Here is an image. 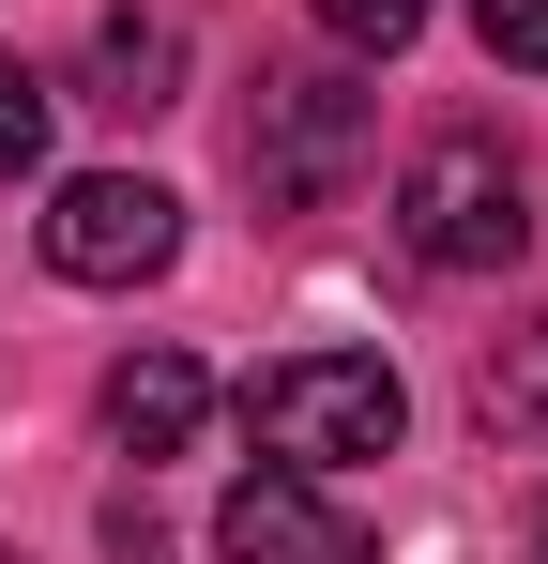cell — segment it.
<instances>
[{
	"label": "cell",
	"mask_w": 548,
	"mask_h": 564,
	"mask_svg": "<svg viewBox=\"0 0 548 564\" xmlns=\"http://www.w3.org/2000/svg\"><path fill=\"white\" fill-rule=\"evenodd\" d=\"M396 229L427 275H503V260H534V169L487 122H427L396 169Z\"/></svg>",
	"instance_id": "6da1fadb"
},
{
	"label": "cell",
	"mask_w": 548,
	"mask_h": 564,
	"mask_svg": "<svg viewBox=\"0 0 548 564\" xmlns=\"http://www.w3.org/2000/svg\"><path fill=\"white\" fill-rule=\"evenodd\" d=\"M244 427H260L274 473H365V458H396L412 381L381 367V351H289V367L244 381Z\"/></svg>",
	"instance_id": "7a4b0ae2"
},
{
	"label": "cell",
	"mask_w": 548,
	"mask_h": 564,
	"mask_svg": "<svg viewBox=\"0 0 548 564\" xmlns=\"http://www.w3.org/2000/svg\"><path fill=\"white\" fill-rule=\"evenodd\" d=\"M365 138H381L365 77H336V62L260 77V107H244V184H260V214H320V198L365 169Z\"/></svg>",
	"instance_id": "3957f363"
},
{
	"label": "cell",
	"mask_w": 548,
	"mask_h": 564,
	"mask_svg": "<svg viewBox=\"0 0 548 564\" xmlns=\"http://www.w3.org/2000/svg\"><path fill=\"white\" fill-rule=\"evenodd\" d=\"M183 260V198L138 184V169H77V184L46 198V275L62 290H138Z\"/></svg>",
	"instance_id": "277c9868"
},
{
	"label": "cell",
	"mask_w": 548,
	"mask_h": 564,
	"mask_svg": "<svg viewBox=\"0 0 548 564\" xmlns=\"http://www.w3.org/2000/svg\"><path fill=\"white\" fill-rule=\"evenodd\" d=\"M213 550L229 564H381L351 503H320V473H274V458L213 503Z\"/></svg>",
	"instance_id": "5b68a950"
},
{
	"label": "cell",
	"mask_w": 548,
	"mask_h": 564,
	"mask_svg": "<svg viewBox=\"0 0 548 564\" xmlns=\"http://www.w3.org/2000/svg\"><path fill=\"white\" fill-rule=\"evenodd\" d=\"M91 412H107V443H122V458L153 473V458H183V443L213 427V381H198V351H168V336H153V351H122V367H107V397H91Z\"/></svg>",
	"instance_id": "8992f818"
},
{
	"label": "cell",
	"mask_w": 548,
	"mask_h": 564,
	"mask_svg": "<svg viewBox=\"0 0 548 564\" xmlns=\"http://www.w3.org/2000/svg\"><path fill=\"white\" fill-rule=\"evenodd\" d=\"M77 107H107V122H168V107H183V15H153V0H122V15H91Z\"/></svg>",
	"instance_id": "52a82bcc"
},
{
	"label": "cell",
	"mask_w": 548,
	"mask_h": 564,
	"mask_svg": "<svg viewBox=\"0 0 548 564\" xmlns=\"http://www.w3.org/2000/svg\"><path fill=\"white\" fill-rule=\"evenodd\" d=\"M472 412H487V443H534V427H548V321L472 367Z\"/></svg>",
	"instance_id": "ba28073f"
},
{
	"label": "cell",
	"mask_w": 548,
	"mask_h": 564,
	"mask_svg": "<svg viewBox=\"0 0 548 564\" xmlns=\"http://www.w3.org/2000/svg\"><path fill=\"white\" fill-rule=\"evenodd\" d=\"M46 122H62V93L0 46V169H46Z\"/></svg>",
	"instance_id": "9c48e42d"
},
{
	"label": "cell",
	"mask_w": 548,
	"mask_h": 564,
	"mask_svg": "<svg viewBox=\"0 0 548 564\" xmlns=\"http://www.w3.org/2000/svg\"><path fill=\"white\" fill-rule=\"evenodd\" d=\"M320 31H336L351 62H396V46L427 31V0H320Z\"/></svg>",
	"instance_id": "30bf717a"
},
{
	"label": "cell",
	"mask_w": 548,
	"mask_h": 564,
	"mask_svg": "<svg viewBox=\"0 0 548 564\" xmlns=\"http://www.w3.org/2000/svg\"><path fill=\"white\" fill-rule=\"evenodd\" d=\"M472 46L518 62V77H548V0H472Z\"/></svg>",
	"instance_id": "8fae6325"
},
{
	"label": "cell",
	"mask_w": 548,
	"mask_h": 564,
	"mask_svg": "<svg viewBox=\"0 0 548 564\" xmlns=\"http://www.w3.org/2000/svg\"><path fill=\"white\" fill-rule=\"evenodd\" d=\"M534 550H548V503H534Z\"/></svg>",
	"instance_id": "7c38bea8"
},
{
	"label": "cell",
	"mask_w": 548,
	"mask_h": 564,
	"mask_svg": "<svg viewBox=\"0 0 548 564\" xmlns=\"http://www.w3.org/2000/svg\"><path fill=\"white\" fill-rule=\"evenodd\" d=\"M0 564H15V550H0Z\"/></svg>",
	"instance_id": "4fadbf2b"
}]
</instances>
